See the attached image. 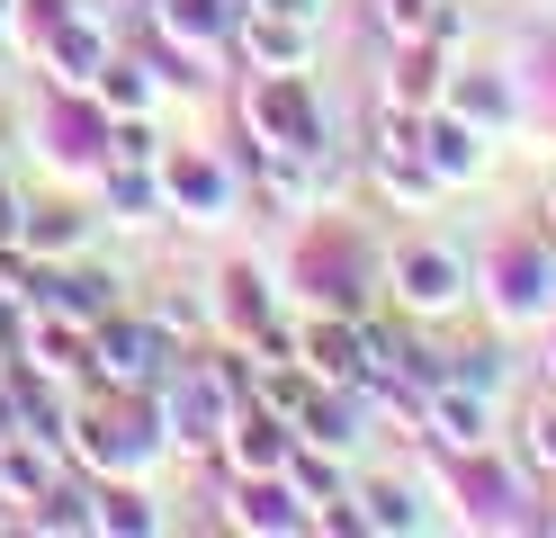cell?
<instances>
[{
  "mask_svg": "<svg viewBox=\"0 0 556 538\" xmlns=\"http://www.w3.org/2000/svg\"><path fill=\"white\" fill-rule=\"evenodd\" d=\"M90 368L117 377V386H162V377H170V333L117 305V314L90 323Z\"/></svg>",
  "mask_w": 556,
  "mask_h": 538,
  "instance_id": "6da1fadb",
  "label": "cell"
},
{
  "mask_svg": "<svg viewBox=\"0 0 556 538\" xmlns=\"http://www.w3.org/2000/svg\"><path fill=\"white\" fill-rule=\"evenodd\" d=\"M252 126L269 153H324V117H315V90H305V72H261L252 82Z\"/></svg>",
  "mask_w": 556,
  "mask_h": 538,
  "instance_id": "7a4b0ae2",
  "label": "cell"
},
{
  "mask_svg": "<svg viewBox=\"0 0 556 538\" xmlns=\"http://www.w3.org/2000/svg\"><path fill=\"white\" fill-rule=\"evenodd\" d=\"M395 287H404V305L413 314H448L467 297V261H458V242H440V234H413L395 251Z\"/></svg>",
  "mask_w": 556,
  "mask_h": 538,
  "instance_id": "3957f363",
  "label": "cell"
},
{
  "mask_svg": "<svg viewBox=\"0 0 556 538\" xmlns=\"http://www.w3.org/2000/svg\"><path fill=\"white\" fill-rule=\"evenodd\" d=\"M422 422H431V440H448L458 458H484V449H494V430H484L494 413H484V395H476V386H458V377L422 395Z\"/></svg>",
  "mask_w": 556,
  "mask_h": 538,
  "instance_id": "277c9868",
  "label": "cell"
},
{
  "mask_svg": "<svg viewBox=\"0 0 556 538\" xmlns=\"http://www.w3.org/2000/svg\"><path fill=\"white\" fill-rule=\"evenodd\" d=\"M296 440H305V449H324V458L359 449V440H368V395H305Z\"/></svg>",
  "mask_w": 556,
  "mask_h": 538,
  "instance_id": "5b68a950",
  "label": "cell"
},
{
  "mask_svg": "<svg viewBox=\"0 0 556 538\" xmlns=\"http://www.w3.org/2000/svg\"><path fill=\"white\" fill-rule=\"evenodd\" d=\"M413 162H431V179H476V126L448 117V108H422V135H413Z\"/></svg>",
  "mask_w": 556,
  "mask_h": 538,
  "instance_id": "8992f818",
  "label": "cell"
},
{
  "mask_svg": "<svg viewBox=\"0 0 556 538\" xmlns=\"http://www.w3.org/2000/svg\"><path fill=\"white\" fill-rule=\"evenodd\" d=\"M288 449H296V430L278 422L269 404H261V413H242V430H225L233 476H288Z\"/></svg>",
  "mask_w": 556,
  "mask_h": 538,
  "instance_id": "52a82bcc",
  "label": "cell"
},
{
  "mask_svg": "<svg viewBox=\"0 0 556 538\" xmlns=\"http://www.w3.org/2000/svg\"><path fill=\"white\" fill-rule=\"evenodd\" d=\"M494 305H503V323H539L556 297H547V261H539V251L530 242H503V261H494Z\"/></svg>",
  "mask_w": 556,
  "mask_h": 538,
  "instance_id": "ba28073f",
  "label": "cell"
},
{
  "mask_svg": "<svg viewBox=\"0 0 556 538\" xmlns=\"http://www.w3.org/2000/svg\"><path fill=\"white\" fill-rule=\"evenodd\" d=\"M37 297H46L54 314H73V323H99V314H117V278H109V270H46Z\"/></svg>",
  "mask_w": 556,
  "mask_h": 538,
  "instance_id": "9c48e42d",
  "label": "cell"
},
{
  "mask_svg": "<svg viewBox=\"0 0 556 538\" xmlns=\"http://www.w3.org/2000/svg\"><path fill=\"white\" fill-rule=\"evenodd\" d=\"M242 54H252L261 72H305V18H288V10L242 18Z\"/></svg>",
  "mask_w": 556,
  "mask_h": 538,
  "instance_id": "30bf717a",
  "label": "cell"
},
{
  "mask_svg": "<svg viewBox=\"0 0 556 538\" xmlns=\"http://www.w3.org/2000/svg\"><path fill=\"white\" fill-rule=\"evenodd\" d=\"M233 521H242V529H305V502H296L288 476H242Z\"/></svg>",
  "mask_w": 556,
  "mask_h": 538,
  "instance_id": "8fae6325",
  "label": "cell"
},
{
  "mask_svg": "<svg viewBox=\"0 0 556 538\" xmlns=\"http://www.w3.org/2000/svg\"><path fill=\"white\" fill-rule=\"evenodd\" d=\"M440 72H448V54L431 46V36H404V63H395V108H431L440 99Z\"/></svg>",
  "mask_w": 556,
  "mask_h": 538,
  "instance_id": "7c38bea8",
  "label": "cell"
},
{
  "mask_svg": "<svg viewBox=\"0 0 556 538\" xmlns=\"http://www.w3.org/2000/svg\"><path fill=\"white\" fill-rule=\"evenodd\" d=\"M162 36H180V46L225 36V0H162Z\"/></svg>",
  "mask_w": 556,
  "mask_h": 538,
  "instance_id": "4fadbf2b",
  "label": "cell"
},
{
  "mask_svg": "<svg viewBox=\"0 0 556 538\" xmlns=\"http://www.w3.org/2000/svg\"><path fill=\"white\" fill-rule=\"evenodd\" d=\"M359 521H368V529H422L431 512H413L404 485H368V493H359Z\"/></svg>",
  "mask_w": 556,
  "mask_h": 538,
  "instance_id": "5bb4252c",
  "label": "cell"
},
{
  "mask_svg": "<svg viewBox=\"0 0 556 538\" xmlns=\"http://www.w3.org/2000/svg\"><path fill=\"white\" fill-rule=\"evenodd\" d=\"M99 63H109V54H99L90 27H63L54 36V72H63V82H99Z\"/></svg>",
  "mask_w": 556,
  "mask_h": 538,
  "instance_id": "9a60e30c",
  "label": "cell"
},
{
  "mask_svg": "<svg viewBox=\"0 0 556 538\" xmlns=\"http://www.w3.org/2000/svg\"><path fill=\"white\" fill-rule=\"evenodd\" d=\"M315 359H324L332 377H359V323H324V333H315Z\"/></svg>",
  "mask_w": 556,
  "mask_h": 538,
  "instance_id": "2e32d148",
  "label": "cell"
},
{
  "mask_svg": "<svg viewBox=\"0 0 556 538\" xmlns=\"http://www.w3.org/2000/svg\"><path fill=\"white\" fill-rule=\"evenodd\" d=\"M305 395H315V377H288V368H269V377H261V404H269L278 422H296V413H305Z\"/></svg>",
  "mask_w": 556,
  "mask_h": 538,
  "instance_id": "e0dca14e",
  "label": "cell"
},
{
  "mask_svg": "<svg viewBox=\"0 0 556 538\" xmlns=\"http://www.w3.org/2000/svg\"><path fill=\"white\" fill-rule=\"evenodd\" d=\"M99 72H109V82H99V90H109V108H144V99H153V82H144L153 63H99Z\"/></svg>",
  "mask_w": 556,
  "mask_h": 538,
  "instance_id": "ac0fdd59",
  "label": "cell"
},
{
  "mask_svg": "<svg viewBox=\"0 0 556 538\" xmlns=\"http://www.w3.org/2000/svg\"><path fill=\"white\" fill-rule=\"evenodd\" d=\"M153 323H162V333H198V323H206V305H198V287H170V297L153 305Z\"/></svg>",
  "mask_w": 556,
  "mask_h": 538,
  "instance_id": "d6986e66",
  "label": "cell"
},
{
  "mask_svg": "<svg viewBox=\"0 0 556 538\" xmlns=\"http://www.w3.org/2000/svg\"><path fill=\"white\" fill-rule=\"evenodd\" d=\"M27 297H37V278H27V251L10 242L0 251V305H27Z\"/></svg>",
  "mask_w": 556,
  "mask_h": 538,
  "instance_id": "ffe728a7",
  "label": "cell"
},
{
  "mask_svg": "<svg viewBox=\"0 0 556 538\" xmlns=\"http://www.w3.org/2000/svg\"><path fill=\"white\" fill-rule=\"evenodd\" d=\"M530 458L556 476V404H539V413H530Z\"/></svg>",
  "mask_w": 556,
  "mask_h": 538,
  "instance_id": "44dd1931",
  "label": "cell"
},
{
  "mask_svg": "<svg viewBox=\"0 0 556 538\" xmlns=\"http://www.w3.org/2000/svg\"><path fill=\"white\" fill-rule=\"evenodd\" d=\"M18 225H27V198L10 189V179H0V242H18Z\"/></svg>",
  "mask_w": 556,
  "mask_h": 538,
  "instance_id": "7402d4cb",
  "label": "cell"
}]
</instances>
